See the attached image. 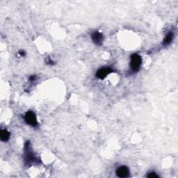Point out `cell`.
Listing matches in <instances>:
<instances>
[{
    "mask_svg": "<svg viewBox=\"0 0 178 178\" xmlns=\"http://www.w3.org/2000/svg\"><path fill=\"white\" fill-rule=\"evenodd\" d=\"M142 63V59L141 56L137 54H134L131 56L130 68L132 73H136L140 70Z\"/></svg>",
    "mask_w": 178,
    "mask_h": 178,
    "instance_id": "7a4b0ae2",
    "label": "cell"
},
{
    "mask_svg": "<svg viewBox=\"0 0 178 178\" xmlns=\"http://www.w3.org/2000/svg\"><path fill=\"white\" fill-rule=\"evenodd\" d=\"M113 70L111 68H102L98 70L96 73V77L98 79H105L109 74L113 73Z\"/></svg>",
    "mask_w": 178,
    "mask_h": 178,
    "instance_id": "277c9868",
    "label": "cell"
},
{
    "mask_svg": "<svg viewBox=\"0 0 178 178\" xmlns=\"http://www.w3.org/2000/svg\"><path fill=\"white\" fill-rule=\"evenodd\" d=\"M47 63H48V64H49V65H54V64L55 63H54V61H52V60H51V59H49V60H48V62H47Z\"/></svg>",
    "mask_w": 178,
    "mask_h": 178,
    "instance_id": "7c38bea8",
    "label": "cell"
},
{
    "mask_svg": "<svg viewBox=\"0 0 178 178\" xmlns=\"http://www.w3.org/2000/svg\"><path fill=\"white\" fill-rule=\"evenodd\" d=\"M19 54H20V55L22 56V57H24V56L26 55L25 52L24 51V50H20V51L19 52Z\"/></svg>",
    "mask_w": 178,
    "mask_h": 178,
    "instance_id": "8fae6325",
    "label": "cell"
},
{
    "mask_svg": "<svg viewBox=\"0 0 178 178\" xmlns=\"http://www.w3.org/2000/svg\"><path fill=\"white\" fill-rule=\"evenodd\" d=\"M129 173V169L125 166H121L116 170V175L119 177H127Z\"/></svg>",
    "mask_w": 178,
    "mask_h": 178,
    "instance_id": "8992f818",
    "label": "cell"
},
{
    "mask_svg": "<svg viewBox=\"0 0 178 178\" xmlns=\"http://www.w3.org/2000/svg\"><path fill=\"white\" fill-rule=\"evenodd\" d=\"M0 137H1V140L2 141H9L10 138V133L7 130H1L0 132Z\"/></svg>",
    "mask_w": 178,
    "mask_h": 178,
    "instance_id": "ba28073f",
    "label": "cell"
},
{
    "mask_svg": "<svg viewBox=\"0 0 178 178\" xmlns=\"http://www.w3.org/2000/svg\"><path fill=\"white\" fill-rule=\"evenodd\" d=\"M25 121L28 125L31 126V127H37L38 121L36 118V116L33 111H29L26 113L25 116Z\"/></svg>",
    "mask_w": 178,
    "mask_h": 178,
    "instance_id": "3957f363",
    "label": "cell"
},
{
    "mask_svg": "<svg viewBox=\"0 0 178 178\" xmlns=\"http://www.w3.org/2000/svg\"><path fill=\"white\" fill-rule=\"evenodd\" d=\"M91 39L93 43L97 45H102L104 41V36L102 33L98 31L93 32L91 35Z\"/></svg>",
    "mask_w": 178,
    "mask_h": 178,
    "instance_id": "5b68a950",
    "label": "cell"
},
{
    "mask_svg": "<svg viewBox=\"0 0 178 178\" xmlns=\"http://www.w3.org/2000/svg\"><path fill=\"white\" fill-rule=\"evenodd\" d=\"M147 177H150V178H152V177H159V176H158L157 175V173H155V172H151V173H150L148 175H147Z\"/></svg>",
    "mask_w": 178,
    "mask_h": 178,
    "instance_id": "9c48e42d",
    "label": "cell"
},
{
    "mask_svg": "<svg viewBox=\"0 0 178 178\" xmlns=\"http://www.w3.org/2000/svg\"><path fill=\"white\" fill-rule=\"evenodd\" d=\"M25 161L26 163L29 164L30 163L38 162L39 159L34 155L31 150V147L29 142L27 141L25 145Z\"/></svg>",
    "mask_w": 178,
    "mask_h": 178,
    "instance_id": "6da1fadb",
    "label": "cell"
},
{
    "mask_svg": "<svg viewBox=\"0 0 178 178\" xmlns=\"http://www.w3.org/2000/svg\"><path fill=\"white\" fill-rule=\"evenodd\" d=\"M29 81H35L36 79V77L35 75H31V77H29Z\"/></svg>",
    "mask_w": 178,
    "mask_h": 178,
    "instance_id": "30bf717a",
    "label": "cell"
},
{
    "mask_svg": "<svg viewBox=\"0 0 178 178\" xmlns=\"http://www.w3.org/2000/svg\"><path fill=\"white\" fill-rule=\"evenodd\" d=\"M173 32H169V33H167L166 36L164 38V39H163V44L164 45H169V44L172 42V41H173Z\"/></svg>",
    "mask_w": 178,
    "mask_h": 178,
    "instance_id": "52a82bcc",
    "label": "cell"
}]
</instances>
